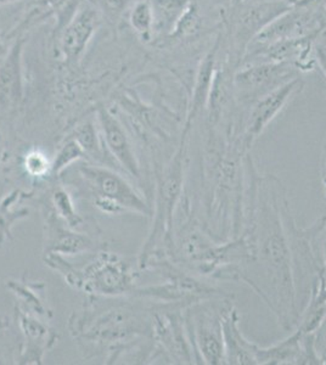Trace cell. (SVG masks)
<instances>
[{"label": "cell", "instance_id": "1", "mask_svg": "<svg viewBox=\"0 0 326 365\" xmlns=\"http://www.w3.org/2000/svg\"><path fill=\"white\" fill-rule=\"evenodd\" d=\"M286 199L280 180L272 175L260 177L252 161L248 162L245 187L243 232L251 246V261L239 272L256 267L262 273L252 285L265 299L282 328L297 325L298 311L293 282L292 258L284 222ZM239 235V237H240Z\"/></svg>", "mask_w": 326, "mask_h": 365}, {"label": "cell", "instance_id": "2", "mask_svg": "<svg viewBox=\"0 0 326 365\" xmlns=\"http://www.w3.org/2000/svg\"><path fill=\"white\" fill-rule=\"evenodd\" d=\"M188 133L189 129H184L180 145L161 175H158L153 228L141 253V266L145 267L148 264L153 253L156 252L160 245L168 251L172 247L174 215L184 195L183 189L185 178L184 170Z\"/></svg>", "mask_w": 326, "mask_h": 365}, {"label": "cell", "instance_id": "3", "mask_svg": "<svg viewBox=\"0 0 326 365\" xmlns=\"http://www.w3.org/2000/svg\"><path fill=\"white\" fill-rule=\"evenodd\" d=\"M229 304L225 299H203L193 303L185 311L186 330L203 364H225L222 317Z\"/></svg>", "mask_w": 326, "mask_h": 365}, {"label": "cell", "instance_id": "4", "mask_svg": "<svg viewBox=\"0 0 326 365\" xmlns=\"http://www.w3.org/2000/svg\"><path fill=\"white\" fill-rule=\"evenodd\" d=\"M79 170L98 195L96 200L111 202L122 210H131L141 216H150L151 208L149 205L122 175L98 166H83Z\"/></svg>", "mask_w": 326, "mask_h": 365}, {"label": "cell", "instance_id": "5", "mask_svg": "<svg viewBox=\"0 0 326 365\" xmlns=\"http://www.w3.org/2000/svg\"><path fill=\"white\" fill-rule=\"evenodd\" d=\"M257 364H322L315 346V334H305L300 329L279 344L256 349Z\"/></svg>", "mask_w": 326, "mask_h": 365}, {"label": "cell", "instance_id": "6", "mask_svg": "<svg viewBox=\"0 0 326 365\" xmlns=\"http://www.w3.org/2000/svg\"><path fill=\"white\" fill-rule=\"evenodd\" d=\"M301 86L300 79H291L287 83L282 84L281 87L270 91L267 96H262L256 103L252 104L248 125L244 135L241 138V144L245 151L250 150L257 138L263 133V130L277 116V113H280L290 98L301 88Z\"/></svg>", "mask_w": 326, "mask_h": 365}, {"label": "cell", "instance_id": "7", "mask_svg": "<svg viewBox=\"0 0 326 365\" xmlns=\"http://www.w3.org/2000/svg\"><path fill=\"white\" fill-rule=\"evenodd\" d=\"M290 66L286 63H267L241 71L235 77L240 98L256 103L262 96L289 82Z\"/></svg>", "mask_w": 326, "mask_h": 365}, {"label": "cell", "instance_id": "8", "mask_svg": "<svg viewBox=\"0 0 326 365\" xmlns=\"http://www.w3.org/2000/svg\"><path fill=\"white\" fill-rule=\"evenodd\" d=\"M156 334L160 337L165 351L170 353L177 363L201 364L186 330L184 314H180L178 312H170L163 316L157 317Z\"/></svg>", "mask_w": 326, "mask_h": 365}, {"label": "cell", "instance_id": "9", "mask_svg": "<svg viewBox=\"0 0 326 365\" xmlns=\"http://www.w3.org/2000/svg\"><path fill=\"white\" fill-rule=\"evenodd\" d=\"M84 273L88 287L98 294L117 295L132 285L128 266L113 256L99 258Z\"/></svg>", "mask_w": 326, "mask_h": 365}, {"label": "cell", "instance_id": "10", "mask_svg": "<svg viewBox=\"0 0 326 365\" xmlns=\"http://www.w3.org/2000/svg\"><path fill=\"white\" fill-rule=\"evenodd\" d=\"M239 324V312L233 307V304H229L222 317L225 364H257V344H252L243 335Z\"/></svg>", "mask_w": 326, "mask_h": 365}, {"label": "cell", "instance_id": "11", "mask_svg": "<svg viewBox=\"0 0 326 365\" xmlns=\"http://www.w3.org/2000/svg\"><path fill=\"white\" fill-rule=\"evenodd\" d=\"M100 125L103 129L105 144L110 150L116 161L123 167L124 170L133 177H141V166L138 163L132 143L128 135L124 132L120 122L108 113V110L101 108L99 113Z\"/></svg>", "mask_w": 326, "mask_h": 365}, {"label": "cell", "instance_id": "12", "mask_svg": "<svg viewBox=\"0 0 326 365\" xmlns=\"http://www.w3.org/2000/svg\"><path fill=\"white\" fill-rule=\"evenodd\" d=\"M21 51L22 46L16 43L0 66V108L6 113L15 110L22 99Z\"/></svg>", "mask_w": 326, "mask_h": 365}, {"label": "cell", "instance_id": "13", "mask_svg": "<svg viewBox=\"0 0 326 365\" xmlns=\"http://www.w3.org/2000/svg\"><path fill=\"white\" fill-rule=\"evenodd\" d=\"M212 71H213V60L208 58L203 63L198 76V83L195 87L194 96L191 101L190 113L186 120V129H190L191 120L198 116V113L201 111V108L205 106L208 100V96L211 93Z\"/></svg>", "mask_w": 326, "mask_h": 365}, {"label": "cell", "instance_id": "14", "mask_svg": "<svg viewBox=\"0 0 326 365\" xmlns=\"http://www.w3.org/2000/svg\"><path fill=\"white\" fill-rule=\"evenodd\" d=\"M93 31V19L88 14H82L71 26L65 34V50L70 55H77L86 46Z\"/></svg>", "mask_w": 326, "mask_h": 365}, {"label": "cell", "instance_id": "15", "mask_svg": "<svg viewBox=\"0 0 326 365\" xmlns=\"http://www.w3.org/2000/svg\"><path fill=\"white\" fill-rule=\"evenodd\" d=\"M188 4L189 0H153L151 9L153 22H157L158 29L162 26L172 29L174 21L182 16L183 10H185Z\"/></svg>", "mask_w": 326, "mask_h": 365}, {"label": "cell", "instance_id": "16", "mask_svg": "<svg viewBox=\"0 0 326 365\" xmlns=\"http://www.w3.org/2000/svg\"><path fill=\"white\" fill-rule=\"evenodd\" d=\"M83 154H84V151H83L82 148L79 146L77 141H68L66 145L63 146V148L60 150L58 158H56L55 163L53 165V170H54L56 173L61 172L65 167L71 165L72 162L77 161L78 158H82Z\"/></svg>", "mask_w": 326, "mask_h": 365}, {"label": "cell", "instance_id": "17", "mask_svg": "<svg viewBox=\"0 0 326 365\" xmlns=\"http://www.w3.org/2000/svg\"><path fill=\"white\" fill-rule=\"evenodd\" d=\"M132 24L138 32L149 34L153 24V11L148 3H141L136 5V10L133 11Z\"/></svg>", "mask_w": 326, "mask_h": 365}, {"label": "cell", "instance_id": "18", "mask_svg": "<svg viewBox=\"0 0 326 365\" xmlns=\"http://www.w3.org/2000/svg\"><path fill=\"white\" fill-rule=\"evenodd\" d=\"M56 245H58V251H61L62 253H76L82 251V250L88 249L91 244H89L87 237L73 235L72 232H67V234H63L60 237Z\"/></svg>", "mask_w": 326, "mask_h": 365}, {"label": "cell", "instance_id": "19", "mask_svg": "<svg viewBox=\"0 0 326 365\" xmlns=\"http://www.w3.org/2000/svg\"><path fill=\"white\" fill-rule=\"evenodd\" d=\"M75 140L82 148L84 154L86 153H98L99 146L96 141V133L91 123H86L76 132Z\"/></svg>", "mask_w": 326, "mask_h": 365}, {"label": "cell", "instance_id": "20", "mask_svg": "<svg viewBox=\"0 0 326 365\" xmlns=\"http://www.w3.org/2000/svg\"><path fill=\"white\" fill-rule=\"evenodd\" d=\"M25 167L29 175L41 177L46 175L50 167L53 166L50 165L46 155L41 154L39 151H32L26 156Z\"/></svg>", "mask_w": 326, "mask_h": 365}, {"label": "cell", "instance_id": "21", "mask_svg": "<svg viewBox=\"0 0 326 365\" xmlns=\"http://www.w3.org/2000/svg\"><path fill=\"white\" fill-rule=\"evenodd\" d=\"M67 195H68V194L63 190L56 191L54 194L55 206L58 207L60 215H61L62 217H65V220H66L67 222H70L71 223V222L73 220V223L77 225L78 217H77V215H75L73 207H72V202H71L70 197Z\"/></svg>", "mask_w": 326, "mask_h": 365}, {"label": "cell", "instance_id": "22", "mask_svg": "<svg viewBox=\"0 0 326 365\" xmlns=\"http://www.w3.org/2000/svg\"><path fill=\"white\" fill-rule=\"evenodd\" d=\"M315 346L322 364H326V317L320 328L315 332Z\"/></svg>", "mask_w": 326, "mask_h": 365}, {"label": "cell", "instance_id": "23", "mask_svg": "<svg viewBox=\"0 0 326 365\" xmlns=\"http://www.w3.org/2000/svg\"><path fill=\"white\" fill-rule=\"evenodd\" d=\"M315 53H317L319 66L322 67V71L326 76V39H322L317 44Z\"/></svg>", "mask_w": 326, "mask_h": 365}, {"label": "cell", "instance_id": "24", "mask_svg": "<svg viewBox=\"0 0 326 365\" xmlns=\"http://www.w3.org/2000/svg\"><path fill=\"white\" fill-rule=\"evenodd\" d=\"M320 252H322V266L326 275V223L322 228V237H320Z\"/></svg>", "mask_w": 326, "mask_h": 365}, {"label": "cell", "instance_id": "25", "mask_svg": "<svg viewBox=\"0 0 326 365\" xmlns=\"http://www.w3.org/2000/svg\"><path fill=\"white\" fill-rule=\"evenodd\" d=\"M5 53H6V51H5L4 46L0 43V55H4Z\"/></svg>", "mask_w": 326, "mask_h": 365}, {"label": "cell", "instance_id": "26", "mask_svg": "<svg viewBox=\"0 0 326 365\" xmlns=\"http://www.w3.org/2000/svg\"><path fill=\"white\" fill-rule=\"evenodd\" d=\"M326 178V156H325V163H324V179Z\"/></svg>", "mask_w": 326, "mask_h": 365}, {"label": "cell", "instance_id": "27", "mask_svg": "<svg viewBox=\"0 0 326 365\" xmlns=\"http://www.w3.org/2000/svg\"><path fill=\"white\" fill-rule=\"evenodd\" d=\"M1 1H6V0H0V3H1Z\"/></svg>", "mask_w": 326, "mask_h": 365}]
</instances>
